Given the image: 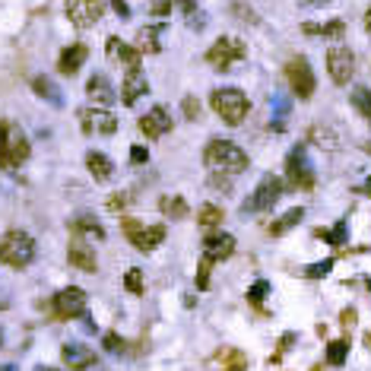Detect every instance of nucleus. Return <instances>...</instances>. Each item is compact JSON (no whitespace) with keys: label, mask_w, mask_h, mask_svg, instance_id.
<instances>
[{"label":"nucleus","mask_w":371,"mask_h":371,"mask_svg":"<svg viewBox=\"0 0 371 371\" xmlns=\"http://www.w3.org/2000/svg\"><path fill=\"white\" fill-rule=\"evenodd\" d=\"M181 108H184V118H187V121H197V118H200V102H197L194 96H187L184 102H181Z\"/></svg>","instance_id":"nucleus-38"},{"label":"nucleus","mask_w":371,"mask_h":371,"mask_svg":"<svg viewBox=\"0 0 371 371\" xmlns=\"http://www.w3.org/2000/svg\"><path fill=\"white\" fill-rule=\"evenodd\" d=\"M365 29H368V32H371V10H368V13H365Z\"/></svg>","instance_id":"nucleus-52"},{"label":"nucleus","mask_w":371,"mask_h":371,"mask_svg":"<svg viewBox=\"0 0 371 371\" xmlns=\"http://www.w3.org/2000/svg\"><path fill=\"white\" fill-rule=\"evenodd\" d=\"M292 343H295V333H282V339H279V352H286Z\"/></svg>","instance_id":"nucleus-49"},{"label":"nucleus","mask_w":371,"mask_h":371,"mask_svg":"<svg viewBox=\"0 0 371 371\" xmlns=\"http://www.w3.org/2000/svg\"><path fill=\"white\" fill-rule=\"evenodd\" d=\"M86 92H89V99H92V102H99V105L118 102V96H115V89H111V83H108L105 73H96V77L86 83Z\"/></svg>","instance_id":"nucleus-22"},{"label":"nucleus","mask_w":371,"mask_h":371,"mask_svg":"<svg viewBox=\"0 0 371 371\" xmlns=\"http://www.w3.org/2000/svg\"><path fill=\"white\" fill-rule=\"evenodd\" d=\"M140 130L146 134V140H159V137H165L172 130V118H168V111L162 105H156V108H149L140 118Z\"/></svg>","instance_id":"nucleus-13"},{"label":"nucleus","mask_w":371,"mask_h":371,"mask_svg":"<svg viewBox=\"0 0 371 371\" xmlns=\"http://www.w3.org/2000/svg\"><path fill=\"white\" fill-rule=\"evenodd\" d=\"M308 140H311L314 146H320V149H330V153L339 146V137L333 134L330 127H324V124H314L311 134H308Z\"/></svg>","instance_id":"nucleus-28"},{"label":"nucleus","mask_w":371,"mask_h":371,"mask_svg":"<svg viewBox=\"0 0 371 371\" xmlns=\"http://www.w3.org/2000/svg\"><path fill=\"white\" fill-rule=\"evenodd\" d=\"M32 89H35V96L48 99L51 105H61V99H64V96H61V89H58V86H54L48 77H35V80H32Z\"/></svg>","instance_id":"nucleus-30"},{"label":"nucleus","mask_w":371,"mask_h":371,"mask_svg":"<svg viewBox=\"0 0 371 371\" xmlns=\"http://www.w3.org/2000/svg\"><path fill=\"white\" fill-rule=\"evenodd\" d=\"M235 254V238L225 235V232H213V235H206L203 241V257L213 263L219 260H229V257Z\"/></svg>","instance_id":"nucleus-16"},{"label":"nucleus","mask_w":371,"mask_h":371,"mask_svg":"<svg viewBox=\"0 0 371 371\" xmlns=\"http://www.w3.org/2000/svg\"><path fill=\"white\" fill-rule=\"evenodd\" d=\"M159 32H162V26H146V29H140V35H137V48H140V54H159V51H162Z\"/></svg>","instance_id":"nucleus-25"},{"label":"nucleus","mask_w":371,"mask_h":371,"mask_svg":"<svg viewBox=\"0 0 371 371\" xmlns=\"http://www.w3.org/2000/svg\"><path fill=\"white\" fill-rule=\"evenodd\" d=\"M159 210L165 213V216H172V219H184V216H187L184 197H162V200H159Z\"/></svg>","instance_id":"nucleus-31"},{"label":"nucleus","mask_w":371,"mask_h":371,"mask_svg":"<svg viewBox=\"0 0 371 371\" xmlns=\"http://www.w3.org/2000/svg\"><path fill=\"white\" fill-rule=\"evenodd\" d=\"M210 267H213V260L203 257V263H200V270H197V289H210Z\"/></svg>","instance_id":"nucleus-39"},{"label":"nucleus","mask_w":371,"mask_h":371,"mask_svg":"<svg viewBox=\"0 0 371 371\" xmlns=\"http://www.w3.org/2000/svg\"><path fill=\"white\" fill-rule=\"evenodd\" d=\"M121 229H124V235H127V241L134 244L137 251H143V254L156 251L165 241V225H143V222H137V219H124Z\"/></svg>","instance_id":"nucleus-5"},{"label":"nucleus","mask_w":371,"mask_h":371,"mask_svg":"<svg viewBox=\"0 0 371 371\" xmlns=\"http://www.w3.org/2000/svg\"><path fill=\"white\" fill-rule=\"evenodd\" d=\"M219 365H222V371H248V356L238 349H222L219 352Z\"/></svg>","instance_id":"nucleus-29"},{"label":"nucleus","mask_w":371,"mask_h":371,"mask_svg":"<svg viewBox=\"0 0 371 371\" xmlns=\"http://www.w3.org/2000/svg\"><path fill=\"white\" fill-rule=\"evenodd\" d=\"M356 320H358L356 308H346V311L339 314V324H343V330H352V327H356Z\"/></svg>","instance_id":"nucleus-42"},{"label":"nucleus","mask_w":371,"mask_h":371,"mask_svg":"<svg viewBox=\"0 0 371 371\" xmlns=\"http://www.w3.org/2000/svg\"><path fill=\"white\" fill-rule=\"evenodd\" d=\"M222 219H225V213H222V206H216V203L200 206V213H197V222L203 225L206 232H216L219 225H222Z\"/></svg>","instance_id":"nucleus-27"},{"label":"nucleus","mask_w":371,"mask_h":371,"mask_svg":"<svg viewBox=\"0 0 371 371\" xmlns=\"http://www.w3.org/2000/svg\"><path fill=\"white\" fill-rule=\"evenodd\" d=\"M301 219H305V210H301V206H292V210L282 213V216L276 219L273 225H270V235H273V238L286 235V232H289V229H295V225H298Z\"/></svg>","instance_id":"nucleus-23"},{"label":"nucleus","mask_w":371,"mask_h":371,"mask_svg":"<svg viewBox=\"0 0 371 371\" xmlns=\"http://www.w3.org/2000/svg\"><path fill=\"white\" fill-rule=\"evenodd\" d=\"M70 232H73V238H105V229L96 222L92 216H80V219H73L70 222Z\"/></svg>","instance_id":"nucleus-26"},{"label":"nucleus","mask_w":371,"mask_h":371,"mask_svg":"<svg viewBox=\"0 0 371 371\" xmlns=\"http://www.w3.org/2000/svg\"><path fill=\"white\" fill-rule=\"evenodd\" d=\"M172 0H153V4H149V13L153 16H165V13H172Z\"/></svg>","instance_id":"nucleus-41"},{"label":"nucleus","mask_w":371,"mask_h":371,"mask_svg":"<svg viewBox=\"0 0 371 371\" xmlns=\"http://www.w3.org/2000/svg\"><path fill=\"white\" fill-rule=\"evenodd\" d=\"M210 105H213V111H216L219 118H222L229 127H238V124L248 118V111H251V102H248V96H244L241 89H235V86H225V89H213V96H210Z\"/></svg>","instance_id":"nucleus-2"},{"label":"nucleus","mask_w":371,"mask_h":371,"mask_svg":"<svg viewBox=\"0 0 371 371\" xmlns=\"http://www.w3.org/2000/svg\"><path fill=\"white\" fill-rule=\"evenodd\" d=\"M67 260H70L77 270H83V273H96V270H99L96 251H92L83 238H73V241L67 244Z\"/></svg>","instance_id":"nucleus-17"},{"label":"nucleus","mask_w":371,"mask_h":371,"mask_svg":"<svg viewBox=\"0 0 371 371\" xmlns=\"http://www.w3.org/2000/svg\"><path fill=\"white\" fill-rule=\"evenodd\" d=\"M29 159V137L23 134L16 124L7 127V143H4V168H20L23 162Z\"/></svg>","instance_id":"nucleus-11"},{"label":"nucleus","mask_w":371,"mask_h":371,"mask_svg":"<svg viewBox=\"0 0 371 371\" xmlns=\"http://www.w3.org/2000/svg\"><path fill=\"white\" fill-rule=\"evenodd\" d=\"M286 175H289V184L295 191H311L317 184V175H314V165L308 159V149L305 146H295L286 159Z\"/></svg>","instance_id":"nucleus-4"},{"label":"nucleus","mask_w":371,"mask_h":371,"mask_svg":"<svg viewBox=\"0 0 371 371\" xmlns=\"http://www.w3.org/2000/svg\"><path fill=\"white\" fill-rule=\"evenodd\" d=\"M213 187H222V191H229V181H219V178H210Z\"/></svg>","instance_id":"nucleus-51"},{"label":"nucleus","mask_w":371,"mask_h":371,"mask_svg":"<svg viewBox=\"0 0 371 371\" xmlns=\"http://www.w3.org/2000/svg\"><path fill=\"white\" fill-rule=\"evenodd\" d=\"M286 80L289 86H292V92L298 99H311L314 96V73H311V64H308L305 58H292L286 64Z\"/></svg>","instance_id":"nucleus-10"},{"label":"nucleus","mask_w":371,"mask_h":371,"mask_svg":"<svg viewBox=\"0 0 371 371\" xmlns=\"http://www.w3.org/2000/svg\"><path fill=\"white\" fill-rule=\"evenodd\" d=\"M305 35H324V39H343V32H346V26H343V20H330V23H305Z\"/></svg>","instance_id":"nucleus-24"},{"label":"nucleus","mask_w":371,"mask_h":371,"mask_svg":"<svg viewBox=\"0 0 371 371\" xmlns=\"http://www.w3.org/2000/svg\"><path fill=\"white\" fill-rule=\"evenodd\" d=\"M86 58H89V48L77 42V45L64 48V54H61V61H58V70L64 73V77H77L80 67L86 64Z\"/></svg>","instance_id":"nucleus-20"},{"label":"nucleus","mask_w":371,"mask_h":371,"mask_svg":"<svg viewBox=\"0 0 371 371\" xmlns=\"http://www.w3.org/2000/svg\"><path fill=\"white\" fill-rule=\"evenodd\" d=\"M267 295H270V282H267V279H257L254 286L248 289V301H251V305H260V301L267 298Z\"/></svg>","instance_id":"nucleus-36"},{"label":"nucleus","mask_w":371,"mask_h":371,"mask_svg":"<svg viewBox=\"0 0 371 371\" xmlns=\"http://www.w3.org/2000/svg\"><path fill=\"white\" fill-rule=\"evenodd\" d=\"M282 191H286L282 178H276V175H263L260 184H257V191L244 200V213H263V210H270V206L282 197Z\"/></svg>","instance_id":"nucleus-6"},{"label":"nucleus","mask_w":371,"mask_h":371,"mask_svg":"<svg viewBox=\"0 0 371 371\" xmlns=\"http://www.w3.org/2000/svg\"><path fill=\"white\" fill-rule=\"evenodd\" d=\"M232 10H235V13H238V16H241V20H244V23H257V13H254V10H248V7H241V4H238V0H235V4H232Z\"/></svg>","instance_id":"nucleus-45"},{"label":"nucleus","mask_w":371,"mask_h":371,"mask_svg":"<svg viewBox=\"0 0 371 371\" xmlns=\"http://www.w3.org/2000/svg\"><path fill=\"white\" fill-rule=\"evenodd\" d=\"M105 48H108V58L115 61V64H124L127 70H140V48L137 45H127V42H121L118 35H111V39L105 42Z\"/></svg>","instance_id":"nucleus-14"},{"label":"nucleus","mask_w":371,"mask_h":371,"mask_svg":"<svg viewBox=\"0 0 371 371\" xmlns=\"http://www.w3.org/2000/svg\"><path fill=\"white\" fill-rule=\"evenodd\" d=\"M7 127H10V121H0V162H4V143H7Z\"/></svg>","instance_id":"nucleus-48"},{"label":"nucleus","mask_w":371,"mask_h":371,"mask_svg":"<svg viewBox=\"0 0 371 371\" xmlns=\"http://www.w3.org/2000/svg\"><path fill=\"white\" fill-rule=\"evenodd\" d=\"M146 159H149V149L146 146H130V162H134V165H143Z\"/></svg>","instance_id":"nucleus-43"},{"label":"nucleus","mask_w":371,"mask_h":371,"mask_svg":"<svg viewBox=\"0 0 371 371\" xmlns=\"http://www.w3.org/2000/svg\"><path fill=\"white\" fill-rule=\"evenodd\" d=\"M330 270H333V257H327V260H317V263H311V267H305V276L308 279H324Z\"/></svg>","instance_id":"nucleus-35"},{"label":"nucleus","mask_w":371,"mask_h":371,"mask_svg":"<svg viewBox=\"0 0 371 371\" xmlns=\"http://www.w3.org/2000/svg\"><path fill=\"white\" fill-rule=\"evenodd\" d=\"M149 92V83H146V73H143V67L140 70H127L124 73V80H121V102L124 105H137L143 96Z\"/></svg>","instance_id":"nucleus-15"},{"label":"nucleus","mask_w":371,"mask_h":371,"mask_svg":"<svg viewBox=\"0 0 371 371\" xmlns=\"http://www.w3.org/2000/svg\"><path fill=\"white\" fill-rule=\"evenodd\" d=\"M124 286H127V292H134V295H143V273L140 270H127V276H124Z\"/></svg>","instance_id":"nucleus-37"},{"label":"nucleus","mask_w":371,"mask_h":371,"mask_svg":"<svg viewBox=\"0 0 371 371\" xmlns=\"http://www.w3.org/2000/svg\"><path fill=\"white\" fill-rule=\"evenodd\" d=\"M130 203V197H127V194H111V200H108V210H124V206H127Z\"/></svg>","instance_id":"nucleus-44"},{"label":"nucleus","mask_w":371,"mask_h":371,"mask_svg":"<svg viewBox=\"0 0 371 371\" xmlns=\"http://www.w3.org/2000/svg\"><path fill=\"white\" fill-rule=\"evenodd\" d=\"M244 54H248V48H244V42H238V39H216L213 42V48L206 51V61H210L216 70H225V67H232L235 61H241Z\"/></svg>","instance_id":"nucleus-9"},{"label":"nucleus","mask_w":371,"mask_h":371,"mask_svg":"<svg viewBox=\"0 0 371 371\" xmlns=\"http://www.w3.org/2000/svg\"><path fill=\"white\" fill-rule=\"evenodd\" d=\"M203 165L216 175H238L248 168V153L232 140H210L203 149Z\"/></svg>","instance_id":"nucleus-1"},{"label":"nucleus","mask_w":371,"mask_h":371,"mask_svg":"<svg viewBox=\"0 0 371 371\" xmlns=\"http://www.w3.org/2000/svg\"><path fill=\"white\" fill-rule=\"evenodd\" d=\"M102 346H105L108 352H121V349H124V339L118 337V333H105V337H102Z\"/></svg>","instance_id":"nucleus-40"},{"label":"nucleus","mask_w":371,"mask_h":371,"mask_svg":"<svg viewBox=\"0 0 371 371\" xmlns=\"http://www.w3.org/2000/svg\"><path fill=\"white\" fill-rule=\"evenodd\" d=\"M86 168H89V175L99 181V184H105V181L115 178V162H111L105 153H89L86 156Z\"/></svg>","instance_id":"nucleus-21"},{"label":"nucleus","mask_w":371,"mask_h":371,"mask_svg":"<svg viewBox=\"0 0 371 371\" xmlns=\"http://www.w3.org/2000/svg\"><path fill=\"white\" fill-rule=\"evenodd\" d=\"M102 13H105L102 0H67V16L80 29H89L92 23L102 20Z\"/></svg>","instance_id":"nucleus-12"},{"label":"nucleus","mask_w":371,"mask_h":371,"mask_svg":"<svg viewBox=\"0 0 371 371\" xmlns=\"http://www.w3.org/2000/svg\"><path fill=\"white\" fill-rule=\"evenodd\" d=\"M111 7L118 10V16H121V20H127V16H130V7H127V0H111Z\"/></svg>","instance_id":"nucleus-47"},{"label":"nucleus","mask_w":371,"mask_h":371,"mask_svg":"<svg viewBox=\"0 0 371 371\" xmlns=\"http://www.w3.org/2000/svg\"><path fill=\"white\" fill-rule=\"evenodd\" d=\"M365 149H368V153H371V143H365Z\"/></svg>","instance_id":"nucleus-55"},{"label":"nucleus","mask_w":371,"mask_h":371,"mask_svg":"<svg viewBox=\"0 0 371 371\" xmlns=\"http://www.w3.org/2000/svg\"><path fill=\"white\" fill-rule=\"evenodd\" d=\"M317 238H324V241H330V244H343L346 241V222H337L333 229H317Z\"/></svg>","instance_id":"nucleus-34"},{"label":"nucleus","mask_w":371,"mask_h":371,"mask_svg":"<svg viewBox=\"0 0 371 371\" xmlns=\"http://www.w3.org/2000/svg\"><path fill=\"white\" fill-rule=\"evenodd\" d=\"M365 346H368V349H371V330H368V337H365Z\"/></svg>","instance_id":"nucleus-53"},{"label":"nucleus","mask_w":371,"mask_h":371,"mask_svg":"<svg viewBox=\"0 0 371 371\" xmlns=\"http://www.w3.org/2000/svg\"><path fill=\"white\" fill-rule=\"evenodd\" d=\"M178 10H184V16H191V13H197V0H172Z\"/></svg>","instance_id":"nucleus-46"},{"label":"nucleus","mask_w":371,"mask_h":371,"mask_svg":"<svg viewBox=\"0 0 371 371\" xmlns=\"http://www.w3.org/2000/svg\"><path fill=\"white\" fill-rule=\"evenodd\" d=\"M0 260L13 270H26L35 260V241L29 232L10 229L7 235L0 238Z\"/></svg>","instance_id":"nucleus-3"},{"label":"nucleus","mask_w":371,"mask_h":371,"mask_svg":"<svg viewBox=\"0 0 371 371\" xmlns=\"http://www.w3.org/2000/svg\"><path fill=\"white\" fill-rule=\"evenodd\" d=\"M298 4H301V7H324L327 0H298Z\"/></svg>","instance_id":"nucleus-50"},{"label":"nucleus","mask_w":371,"mask_h":371,"mask_svg":"<svg viewBox=\"0 0 371 371\" xmlns=\"http://www.w3.org/2000/svg\"><path fill=\"white\" fill-rule=\"evenodd\" d=\"M86 301H89V298H86V292H83V289H77V286L61 289V292L51 298L54 317H61V320L83 317V314H86Z\"/></svg>","instance_id":"nucleus-7"},{"label":"nucleus","mask_w":371,"mask_h":371,"mask_svg":"<svg viewBox=\"0 0 371 371\" xmlns=\"http://www.w3.org/2000/svg\"><path fill=\"white\" fill-rule=\"evenodd\" d=\"M346 356H349V339H333V343H327V362L330 365H343Z\"/></svg>","instance_id":"nucleus-33"},{"label":"nucleus","mask_w":371,"mask_h":371,"mask_svg":"<svg viewBox=\"0 0 371 371\" xmlns=\"http://www.w3.org/2000/svg\"><path fill=\"white\" fill-rule=\"evenodd\" d=\"M352 105H356L358 115H365V121L371 124V92L365 89V86H356V89H352Z\"/></svg>","instance_id":"nucleus-32"},{"label":"nucleus","mask_w":371,"mask_h":371,"mask_svg":"<svg viewBox=\"0 0 371 371\" xmlns=\"http://www.w3.org/2000/svg\"><path fill=\"white\" fill-rule=\"evenodd\" d=\"M365 191H371V181H368V184H365Z\"/></svg>","instance_id":"nucleus-54"},{"label":"nucleus","mask_w":371,"mask_h":371,"mask_svg":"<svg viewBox=\"0 0 371 371\" xmlns=\"http://www.w3.org/2000/svg\"><path fill=\"white\" fill-rule=\"evenodd\" d=\"M61 356H64V365L70 371H86L89 365H96V352H92L89 346H83V343H67Z\"/></svg>","instance_id":"nucleus-19"},{"label":"nucleus","mask_w":371,"mask_h":371,"mask_svg":"<svg viewBox=\"0 0 371 371\" xmlns=\"http://www.w3.org/2000/svg\"><path fill=\"white\" fill-rule=\"evenodd\" d=\"M83 130H99V134H115L118 130V118L111 111H99V108H83L80 111Z\"/></svg>","instance_id":"nucleus-18"},{"label":"nucleus","mask_w":371,"mask_h":371,"mask_svg":"<svg viewBox=\"0 0 371 371\" xmlns=\"http://www.w3.org/2000/svg\"><path fill=\"white\" fill-rule=\"evenodd\" d=\"M327 73L337 86H346L352 77H356V54L343 45H333L327 51Z\"/></svg>","instance_id":"nucleus-8"}]
</instances>
